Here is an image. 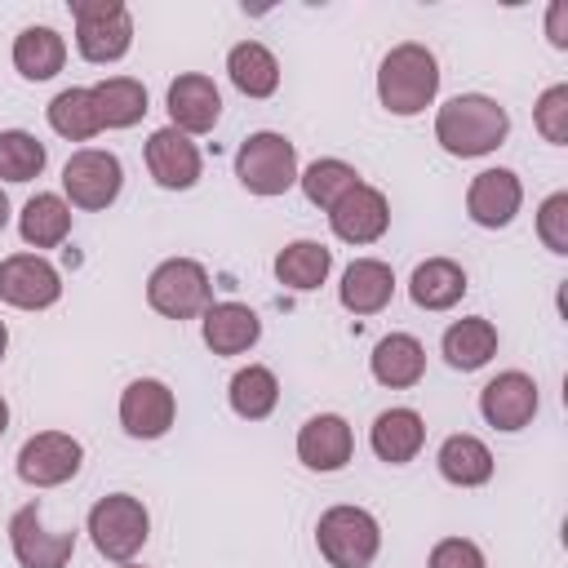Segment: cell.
Masks as SVG:
<instances>
[{"instance_id": "obj_1", "label": "cell", "mask_w": 568, "mask_h": 568, "mask_svg": "<svg viewBox=\"0 0 568 568\" xmlns=\"http://www.w3.org/2000/svg\"><path fill=\"white\" fill-rule=\"evenodd\" d=\"M510 133V115L488 93H457L435 111V142L457 160L493 155Z\"/></svg>"}, {"instance_id": "obj_2", "label": "cell", "mask_w": 568, "mask_h": 568, "mask_svg": "<svg viewBox=\"0 0 568 568\" xmlns=\"http://www.w3.org/2000/svg\"><path fill=\"white\" fill-rule=\"evenodd\" d=\"M439 93V62L426 44L404 40L395 44L377 67V102L390 115H417Z\"/></svg>"}, {"instance_id": "obj_3", "label": "cell", "mask_w": 568, "mask_h": 568, "mask_svg": "<svg viewBox=\"0 0 568 568\" xmlns=\"http://www.w3.org/2000/svg\"><path fill=\"white\" fill-rule=\"evenodd\" d=\"M84 528H89V541H93V550L102 559L133 564V555L151 537V515H146L142 497H133V493H106V497L93 501Z\"/></svg>"}, {"instance_id": "obj_4", "label": "cell", "mask_w": 568, "mask_h": 568, "mask_svg": "<svg viewBox=\"0 0 568 568\" xmlns=\"http://www.w3.org/2000/svg\"><path fill=\"white\" fill-rule=\"evenodd\" d=\"M315 546L328 568H368L382 550V524L364 506H328L315 524Z\"/></svg>"}, {"instance_id": "obj_5", "label": "cell", "mask_w": 568, "mask_h": 568, "mask_svg": "<svg viewBox=\"0 0 568 568\" xmlns=\"http://www.w3.org/2000/svg\"><path fill=\"white\" fill-rule=\"evenodd\" d=\"M146 306L164 320H195L213 306L209 271L195 257H164L146 275Z\"/></svg>"}, {"instance_id": "obj_6", "label": "cell", "mask_w": 568, "mask_h": 568, "mask_svg": "<svg viewBox=\"0 0 568 568\" xmlns=\"http://www.w3.org/2000/svg\"><path fill=\"white\" fill-rule=\"evenodd\" d=\"M297 146L284 133H248L235 151V178L248 195H284L297 182Z\"/></svg>"}, {"instance_id": "obj_7", "label": "cell", "mask_w": 568, "mask_h": 568, "mask_svg": "<svg viewBox=\"0 0 568 568\" xmlns=\"http://www.w3.org/2000/svg\"><path fill=\"white\" fill-rule=\"evenodd\" d=\"M71 18H75V49L84 62L106 67L129 53L133 18L120 0H71Z\"/></svg>"}, {"instance_id": "obj_8", "label": "cell", "mask_w": 568, "mask_h": 568, "mask_svg": "<svg viewBox=\"0 0 568 568\" xmlns=\"http://www.w3.org/2000/svg\"><path fill=\"white\" fill-rule=\"evenodd\" d=\"M120 186H124V164H120L115 151L80 146L62 164V191H67V204L71 209H84V213L111 209L120 200Z\"/></svg>"}, {"instance_id": "obj_9", "label": "cell", "mask_w": 568, "mask_h": 568, "mask_svg": "<svg viewBox=\"0 0 568 568\" xmlns=\"http://www.w3.org/2000/svg\"><path fill=\"white\" fill-rule=\"evenodd\" d=\"M84 462V448L75 435L67 430H36L22 448H18V479L31 488H58L67 479H75Z\"/></svg>"}, {"instance_id": "obj_10", "label": "cell", "mask_w": 568, "mask_h": 568, "mask_svg": "<svg viewBox=\"0 0 568 568\" xmlns=\"http://www.w3.org/2000/svg\"><path fill=\"white\" fill-rule=\"evenodd\" d=\"M62 297V275L40 253H9L0 262V302L18 311H49Z\"/></svg>"}, {"instance_id": "obj_11", "label": "cell", "mask_w": 568, "mask_h": 568, "mask_svg": "<svg viewBox=\"0 0 568 568\" xmlns=\"http://www.w3.org/2000/svg\"><path fill=\"white\" fill-rule=\"evenodd\" d=\"M9 546L22 568H67L75 555V532H49L40 501H27L9 519Z\"/></svg>"}, {"instance_id": "obj_12", "label": "cell", "mask_w": 568, "mask_h": 568, "mask_svg": "<svg viewBox=\"0 0 568 568\" xmlns=\"http://www.w3.org/2000/svg\"><path fill=\"white\" fill-rule=\"evenodd\" d=\"M537 404H541V395H537V382L528 377V373H519V368H506V373H497L484 390H479V417L493 426V430H524L532 417H537Z\"/></svg>"}, {"instance_id": "obj_13", "label": "cell", "mask_w": 568, "mask_h": 568, "mask_svg": "<svg viewBox=\"0 0 568 568\" xmlns=\"http://www.w3.org/2000/svg\"><path fill=\"white\" fill-rule=\"evenodd\" d=\"M524 209V182L515 169H484L466 186V213L484 231H501Z\"/></svg>"}, {"instance_id": "obj_14", "label": "cell", "mask_w": 568, "mask_h": 568, "mask_svg": "<svg viewBox=\"0 0 568 568\" xmlns=\"http://www.w3.org/2000/svg\"><path fill=\"white\" fill-rule=\"evenodd\" d=\"M328 226L342 244H377L390 226V200L377 186L359 182L328 209Z\"/></svg>"}, {"instance_id": "obj_15", "label": "cell", "mask_w": 568, "mask_h": 568, "mask_svg": "<svg viewBox=\"0 0 568 568\" xmlns=\"http://www.w3.org/2000/svg\"><path fill=\"white\" fill-rule=\"evenodd\" d=\"M178 417V399L160 377H138L120 390V426L133 439H160L169 435Z\"/></svg>"}, {"instance_id": "obj_16", "label": "cell", "mask_w": 568, "mask_h": 568, "mask_svg": "<svg viewBox=\"0 0 568 568\" xmlns=\"http://www.w3.org/2000/svg\"><path fill=\"white\" fill-rule=\"evenodd\" d=\"M146 169H151L155 186H164V191H191L200 182L204 160H200V146L182 129L164 124V129H155L146 138Z\"/></svg>"}, {"instance_id": "obj_17", "label": "cell", "mask_w": 568, "mask_h": 568, "mask_svg": "<svg viewBox=\"0 0 568 568\" xmlns=\"http://www.w3.org/2000/svg\"><path fill=\"white\" fill-rule=\"evenodd\" d=\"M351 453H355V435H351L342 413H315V417L302 422V430H297V462L306 470L333 475V470H342L351 462Z\"/></svg>"}, {"instance_id": "obj_18", "label": "cell", "mask_w": 568, "mask_h": 568, "mask_svg": "<svg viewBox=\"0 0 568 568\" xmlns=\"http://www.w3.org/2000/svg\"><path fill=\"white\" fill-rule=\"evenodd\" d=\"M217 115H222V93H217V84L209 75L186 71V75H178L169 84V124L182 129L186 138L209 133L217 124Z\"/></svg>"}, {"instance_id": "obj_19", "label": "cell", "mask_w": 568, "mask_h": 568, "mask_svg": "<svg viewBox=\"0 0 568 568\" xmlns=\"http://www.w3.org/2000/svg\"><path fill=\"white\" fill-rule=\"evenodd\" d=\"M200 333H204V346L213 355H244L248 346H257L262 337V320L253 306L244 302H213L204 315H200Z\"/></svg>"}, {"instance_id": "obj_20", "label": "cell", "mask_w": 568, "mask_h": 568, "mask_svg": "<svg viewBox=\"0 0 568 568\" xmlns=\"http://www.w3.org/2000/svg\"><path fill=\"white\" fill-rule=\"evenodd\" d=\"M390 297H395V271H390L382 257H355V262L342 271L337 302H342L351 315H377V311H386Z\"/></svg>"}, {"instance_id": "obj_21", "label": "cell", "mask_w": 568, "mask_h": 568, "mask_svg": "<svg viewBox=\"0 0 568 568\" xmlns=\"http://www.w3.org/2000/svg\"><path fill=\"white\" fill-rule=\"evenodd\" d=\"M368 444L373 453L386 462V466H404L422 453L426 444V422L417 408H386L373 417V430H368Z\"/></svg>"}, {"instance_id": "obj_22", "label": "cell", "mask_w": 568, "mask_h": 568, "mask_svg": "<svg viewBox=\"0 0 568 568\" xmlns=\"http://www.w3.org/2000/svg\"><path fill=\"white\" fill-rule=\"evenodd\" d=\"M466 288H470L466 284V271L453 257H426L408 275V297L422 311H453L466 297Z\"/></svg>"}, {"instance_id": "obj_23", "label": "cell", "mask_w": 568, "mask_h": 568, "mask_svg": "<svg viewBox=\"0 0 568 568\" xmlns=\"http://www.w3.org/2000/svg\"><path fill=\"white\" fill-rule=\"evenodd\" d=\"M368 368H373V377H377L382 386L408 390V386H417L422 373H426V346H422L413 333H386V337L373 346Z\"/></svg>"}, {"instance_id": "obj_24", "label": "cell", "mask_w": 568, "mask_h": 568, "mask_svg": "<svg viewBox=\"0 0 568 568\" xmlns=\"http://www.w3.org/2000/svg\"><path fill=\"white\" fill-rule=\"evenodd\" d=\"M439 351H444L448 368L475 373V368H484V364L497 355V328H493V320H484V315L453 320V324L444 328V337H439Z\"/></svg>"}, {"instance_id": "obj_25", "label": "cell", "mask_w": 568, "mask_h": 568, "mask_svg": "<svg viewBox=\"0 0 568 568\" xmlns=\"http://www.w3.org/2000/svg\"><path fill=\"white\" fill-rule=\"evenodd\" d=\"M18 235L27 248H58L71 235V204L53 191H36L18 213Z\"/></svg>"}, {"instance_id": "obj_26", "label": "cell", "mask_w": 568, "mask_h": 568, "mask_svg": "<svg viewBox=\"0 0 568 568\" xmlns=\"http://www.w3.org/2000/svg\"><path fill=\"white\" fill-rule=\"evenodd\" d=\"M435 466L453 488H479V484L493 479L497 462H493V453L479 435H448L435 453Z\"/></svg>"}, {"instance_id": "obj_27", "label": "cell", "mask_w": 568, "mask_h": 568, "mask_svg": "<svg viewBox=\"0 0 568 568\" xmlns=\"http://www.w3.org/2000/svg\"><path fill=\"white\" fill-rule=\"evenodd\" d=\"M226 75L244 98H271L280 89V62L262 40H240L226 53Z\"/></svg>"}, {"instance_id": "obj_28", "label": "cell", "mask_w": 568, "mask_h": 568, "mask_svg": "<svg viewBox=\"0 0 568 568\" xmlns=\"http://www.w3.org/2000/svg\"><path fill=\"white\" fill-rule=\"evenodd\" d=\"M333 271V248L320 244V240H293L275 253V280L293 293H311L328 280Z\"/></svg>"}, {"instance_id": "obj_29", "label": "cell", "mask_w": 568, "mask_h": 568, "mask_svg": "<svg viewBox=\"0 0 568 568\" xmlns=\"http://www.w3.org/2000/svg\"><path fill=\"white\" fill-rule=\"evenodd\" d=\"M67 62V40L53 27H22L13 40V67L22 80H53Z\"/></svg>"}, {"instance_id": "obj_30", "label": "cell", "mask_w": 568, "mask_h": 568, "mask_svg": "<svg viewBox=\"0 0 568 568\" xmlns=\"http://www.w3.org/2000/svg\"><path fill=\"white\" fill-rule=\"evenodd\" d=\"M93 102H98V120L102 129H133L146 115V89L133 75H106L93 84Z\"/></svg>"}, {"instance_id": "obj_31", "label": "cell", "mask_w": 568, "mask_h": 568, "mask_svg": "<svg viewBox=\"0 0 568 568\" xmlns=\"http://www.w3.org/2000/svg\"><path fill=\"white\" fill-rule=\"evenodd\" d=\"M226 399H231V413H235V417L262 422V417H271L275 404H280V382H275V373H271L266 364H244V368L231 377Z\"/></svg>"}, {"instance_id": "obj_32", "label": "cell", "mask_w": 568, "mask_h": 568, "mask_svg": "<svg viewBox=\"0 0 568 568\" xmlns=\"http://www.w3.org/2000/svg\"><path fill=\"white\" fill-rule=\"evenodd\" d=\"M49 129L67 142H89L102 133V120H98V102H93V89L84 84H71L62 89L53 102H49Z\"/></svg>"}, {"instance_id": "obj_33", "label": "cell", "mask_w": 568, "mask_h": 568, "mask_svg": "<svg viewBox=\"0 0 568 568\" xmlns=\"http://www.w3.org/2000/svg\"><path fill=\"white\" fill-rule=\"evenodd\" d=\"M297 186H302V195L315 204V209H333L351 186H359V173H355V164H346V160H337V155H324V160H311L302 173H297Z\"/></svg>"}, {"instance_id": "obj_34", "label": "cell", "mask_w": 568, "mask_h": 568, "mask_svg": "<svg viewBox=\"0 0 568 568\" xmlns=\"http://www.w3.org/2000/svg\"><path fill=\"white\" fill-rule=\"evenodd\" d=\"M49 164V151L27 129H0V178L4 182H31Z\"/></svg>"}, {"instance_id": "obj_35", "label": "cell", "mask_w": 568, "mask_h": 568, "mask_svg": "<svg viewBox=\"0 0 568 568\" xmlns=\"http://www.w3.org/2000/svg\"><path fill=\"white\" fill-rule=\"evenodd\" d=\"M532 124H537V133H541L546 142H555V146L568 142V84H550V89L537 98Z\"/></svg>"}, {"instance_id": "obj_36", "label": "cell", "mask_w": 568, "mask_h": 568, "mask_svg": "<svg viewBox=\"0 0 568 568\" xmlns=\"http://www.w3.org/2000/svg\"><path fill=\"white\" fill-rule=\"evenodd\" d=\"M537 240L550 248V253H568V191H555L541 200L537 209Z\"/></svg>"}, {"instance_id": "obj_37", "label": "cell", "mask_w": 568, "mask_h": 568, "mask_svg": "<svg viewBox=\"0 0 568 568\" xmlns=\"http://www.w3.org/2000/svg\"><path fill=\"white\" fill-rule=\"evenodd\" d=\"M426 568H488V564L470 537H439L426 555Z\"/></svg>"}, {"instance_id": "obj_38", "label": "cell", "mask_w": 568, "mask_h": 568, "mask_svg": "<svg viewBox=\"0 0 568 568\" xmlns=\"http://www.w3.org/2000/svg\"><path fill=\"white\" fill-rule=\"evenodd\" d=\"M564 18H568V4L555 0V4L546 9V36H550L555 49H568V27H564Z\"/></svg>"}, {"instance_id": "obj_39", "label": "cell", "mask_w": 568, "mask_h": 568, "mask_svg": "<svg viewBox=\"0 0 568 568\" xmlns=\"http://www.w3.org/2000/svg\"><path fill=\"white\" fill-rule=\"evenodd\" d=\"M9 213H13V209H9V195H4V186H0V231L9 226Z\"/></svg>"}, {"instance_id": "obj_40", "label": "cell", "mask_w": 568, "mask_h": 568, "mask_svg": "<svg viewBox=\"0 0 568 568\" xmlns=\"http://www.w3.org/2000/svg\"><path fill=\"white\" fill-rule=\"evenodd\" d=\"M4 430H9V399L0 395V435H4Z\"/></svg>"}, {"instance_id": "obj_41", "label": "cell", "mask_w": 568, "mask_h": 568, "mask_svg": "<svg viewBox=\"0 0 568 568\" xmlns=\"http://www.w3.org/2000/svg\"><path fill=\"white\" fill-rule=\"evenodd\" d=\"M4 351H9V328H4V320H0V359H4Z\"/></svg>"}, {"instance_id": "obj_42", "label": "cell", "mask_w": 568, "mask_h": 568, "mask_svg": "<svg viewBox=\"0 0 568 568\" xmlns=\"http://www.w3.org/2000/svg\"><path fill=\"white\" fill-rule=\"evenodd\" d=\"M120 568H142V564H120Z\"/></svg>"}]
</instances>
